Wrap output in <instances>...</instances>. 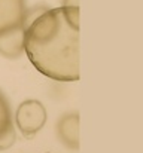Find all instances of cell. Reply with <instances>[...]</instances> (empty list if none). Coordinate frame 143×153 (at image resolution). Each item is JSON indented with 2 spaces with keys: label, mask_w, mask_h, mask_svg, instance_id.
Segmentation results:
<instances>
[{
  "label": "cell",
  "mask_w": 143,
  "mask_h": 153,
  "mask_svg": "<svg viewBox=\"0 0 143 153\" xmlns=\"http://www.w3.org/2000/svg\"><path fill=\"white\" fill-rule=\"evenodd\" d=\"M24 52L46 77L79 79V7H54L34 19L24 33Z\"/></svg>",
  "instance_id": "1"
},
{
  "label": "cell",
  "mask_w": 143,
  "mask_h": 153,
  "mask_svg": "<svg viewBox=\"0 0 143 153\" xmlns=\"http://www.w3.org/2000/svg\"><path fill=\"white\" fill-rule=\"evenodd\" d=\"M46 108L37 100L22 101L15 113V123L18 129L28 138L34 137L46 123Z\"/></svg>",
  "instance_id": "2"
},
{
  "label": "cell",
  "mask_w": 143,
  "mask_h": 153,
  "mask_svg": "<svg viewBox=\"0 0 143 153\" xmlns=\"http://www.w3.org/2000/svg\"><path fill=\"white\" fill-rule=\"evenodd\" d=\"M57 137L70 150L79 149V114L76 111L63 114L57 122Z\"/></svg>",
  "instance_id": "3"
},
{
  "label": "cell",
  "mask_w": 143,
  "mask_h": 153,
  "mask_svg": "<svg viewBox=\"0 0 143 153\" xmlns=\"http://www.w3.org/2000/svg\"><path fill=\"white\" fill-rule=\"evenodd\" d=\"M25 10V0H0V34L18 27Z\"/></svg>",
  "instance_id": "4"
},
{
  "label": "cell",
  "mask_w": 143,
  "mask_h": 153,
  "mask_svg": "<svg viewBox=\"0 0 143 153\" xmlns=\"http://www.w3.org/2000/svg\"><path fill=\"white\" fill-rule=\"evenodd\" d=\"M24 27L19 24L0 34V55L7 59H16L24 53Z\"/></svg>",
  "instance_id": "5"
},
{
  "label": "cell",
  "mask_w": 143,
  "mask_h": 153,
  "mask_svg": "<svg viewBox=\"0 0 143 153\" xmlns=\"http://www.w3.org/2000/svg\"><path fill=\"white\" fill-rule=\"evenodd\" d=\"M13 122H12V110L7 98L3 95L0 91V134L13 129Z\"/></svg>",
  "instance_id": "6"
},
{
  "label": "cell",
  "mask_w": 143,
  "mask_h": 153,
  "mask_svg": "<svg viewBox=\"0 0 143 153\" xmlns=\"http://www.w3.org/2000/svg\"><path fill=\"white\" fill-rule=\"evenodd\" d=\"M64 7H79V0H63Z\"/></svg>",
  "instance_id": "7"
}]
</instances>
